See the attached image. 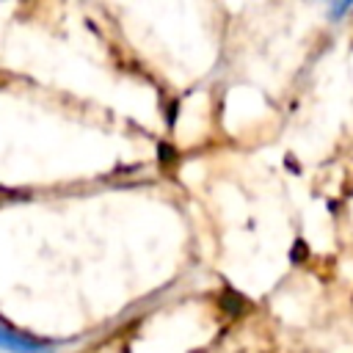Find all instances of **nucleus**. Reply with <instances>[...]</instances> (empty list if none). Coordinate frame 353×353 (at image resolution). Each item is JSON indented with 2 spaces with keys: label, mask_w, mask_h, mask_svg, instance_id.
Returning <instances> with one entry per match:
<instances>
[{
  "label": "nucleus",
  "mask_w": 353,
  "mask_h": 353,
  "mask_svg": "<svg viewBox=\"0 0 353 353\" xmlns=\"http://www.w3.org/2000/svg\"><path fill=\"white\" fill-rule=\"evenodd\" d=\"M0 347L3 350H11V353H41L47 345L33 339V336H25L19 331H11L8 325L0 323Z\"/></svg>",
  "instance_id": "1"
}]
</instances>
